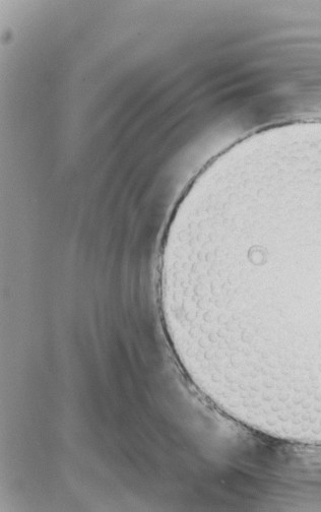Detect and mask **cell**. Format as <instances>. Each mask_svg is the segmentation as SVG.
<instances>
[{"instance_id":"obj_1","label":"cell","mask_w":321,"mask_h":512,"mask_svg":"<svg viewBox=\"0 0 321 512\" xmlns=\"http://www.w3.org/2000/svg\"><path fill=\"white\" fill-rule=\"evenodd\" d=\"M161 280L183 358L228 415L321 433V147L211 181L170 225Z\"/></svg>"},{"instance_id":"obj_2","label":"cell","mask_w":321,"mask_h":512,"mask_svg":"<svg viewBox=\"0 0 321 512\" xmlns=\"http://www.w3.org/2000/svg\"><path fill=\"white\" fill-rule=\"evenodd\" d=\"M309 128H315V127H309ZM318 128H321V127H318Z\"/></svg>"}]
</instances>
